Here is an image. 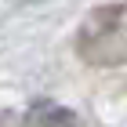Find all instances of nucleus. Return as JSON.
Returning <instances> with one entry per match:
<instances>
[{"label": "nucleus", "instance_id": "1", "mask_svg": "<svg viewBox=\"0 0 127 127\" xmlns=\"http://www.w3.org/2000/svg\"><path fill=\"white\" fill-rule=\"evenodd\" d=\"M76 55L87 65L127 62V4H98L76 33Z\"/></svg>", "mask_w": 127, "mask_h": 127}, {"label": "nucleus", "instance_id": "2", "mask_svg": "<svg viewBox=\"0 0 127 127\" xmlns=\"http://www.w3.org/2000/svg\"><path fill=\"white\" fill-rule=\"evenodd\" d=\"M29 127H80L76 113L55 102H36L29 109Z\"/></svg>", "mask_w": 127, "mask_h": 127}]
</instances>
